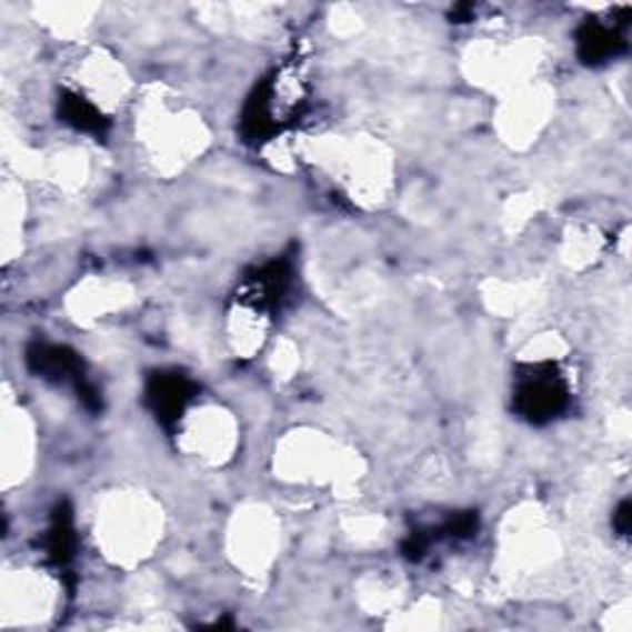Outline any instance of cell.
<instances>
[{"label": "cell", "mask_w": 632, "mask_h": 632, "mask_svg": "<svg viewBox=\"0 0 632 632\" xmlns=\"http://www.w3.org/2000/svg\"><path fill=\"white\" fill-rule=\"evenodd\" d=\"M569 405V391L556 371L531 369L526 375H521L514 393V408L521 418L529 423H549L559 418L561 410Z\"/></svg>", "instance_id": "1"}, {"label": "cell", "mask_w": 632, "mask_h": 632, "mask_svg": "<svg viewBox=\"0 0 632 632\" xmlns=\"http://www.w3.org/2000/svg\"><path fill=\"white\" fill-rule=\"evenodd\" d=\"M147 395L157 418H161L163 423H171L193 398V383L181 373H159L151 379Z\"/></svg>", "instance_id": "3"}, {"label": "cell", "mask_w": 632, "mask_h": 632, "mask_svg": "<svg viewBox=\"0 0 632 632\" xmlns=\"http://www.w3.org/2000/svg\"><path fill=\"white\" fill-rule=\"evenodd\" d=\"M60 112H62V119L77 131H87V134H94V137H102L107 131V119L102 117V112H99L92 102H87V99L80 94H64Z\"/></svg>", "instance_id": "5"}, {"label": "cell", "mask_w": 632, "mask_h": 632, "mask_svg": "<svg viewBox=\"0 0 632 632\" xmlns=\"http://www.w3.org/2000/svg\"><path fill=\"white\" fill-rule=\"evenodd\" d=\"M28 363L32 373H38L40 379L54 383L72 381L77 385V393L82 395V403L94 410L99 408V395L94 388L82 379V361L74 351L54 347V343H36V347H30L28 351Z\"/></svg>", "instance_id": "2"}, {"label": "cell", "mask_w": 632, "mask_h": 632, "mask_svg": "<svg viewBox=\"0 0 632 632\" xmlns=\"http://www.w3.org/2000/svg\"><path fill=\"white\" fill-rule=\"evenodd\" d=\"M48 551L50 559L60 565L72 559L74 529H72V516L64 512V509H58L52 516V524L48 531Z\"/></svg>", "instance_id": "6"}, {"label": "cell", "mask_w": 632, "mask_h": 632, "mask_svg": "<svg viewBox=\"0 0 632 632\" xmlns=\"http://www.w3.org/2000/svg\"><path fill=\"white\" fill-rule=\"evenodd\" d=\"M625 46L623 36L618 28H610L598 20H588L579 30V54L588 64H601L620 52Z\"/></svg>", "instance_id": "4"}, {"label": "cell", "mask_w": 632, "mask_h": 632, "mask_svg": "<svg viewBox=\"0 0 632 632\" xmlns=\"http://www.w3.org/2000/svg\"><path fill=\"white\" fill-rule=\"evenodd\" d=\"M628 521H630V506H628V502L620 506V512H618V531L620 534H628Z\"/></svg>", "instance_id": "7"}]
</instances>
